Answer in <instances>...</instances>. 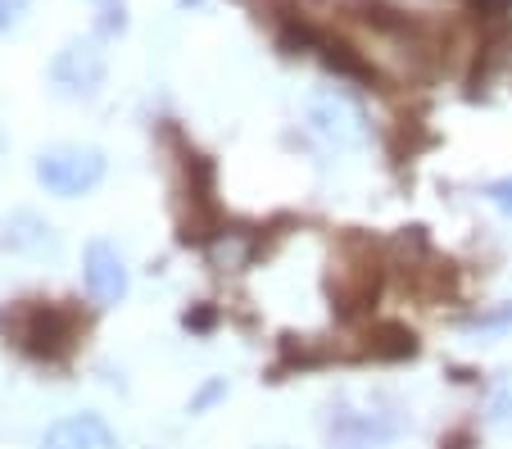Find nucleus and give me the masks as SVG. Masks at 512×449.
Returning <instances> with one entry per match:
<instances>
[{
    "mask_svg": "<svg viewBox=\"0 0 512 449\" xmlns=\"http://www.w3.org/2000/svg\"><path fill=\"white\" fill-rule=\"evenodd\" d=\"M100 177H105V155L91 146H55L37 155V182L50 196H87L91 186H100Z\"/></svg>",
    "mask_w": 512,
    "mask_h": 449,
    "instance_id": "obj_1",
    "label": "nucleus"
},
{
    "mask_svg": "<svg viewBox=\"0 0 512 449\" xmlns=\"http://www.w3.org/2000/svg\"><path fill=\"white\" fill-rule=\"evenodd\" d=\"M309 123L313 132H318L322 141H331L336 150H358L363 141H368V114H363V105H358L349 91H318V96L309 100Z\"/></svg>",
    "mask_w": 512,
    "mask_h": 449,
    "instance_id": "obj_2",
    "label": "nucleus"
},
{
    "mask_svg": "<svg viewBox=\"0 0 512 449\" xmlns=\"http://www.w3.org/2000/svg\"><path fill=\"white\" fill-rule=\"evenodd\" d=\"M50 82L68 100L96 96V87L105 82V50L96 41H68L55 55V64H50Z\"/></svg>",
    "mask_w": 512,
    "mask_h": 449,
    "instance_id": "obj_3",
    "label": "nucleus"
},
{
    "mask_svg": "<svg viewBox=\"0 0 512 449\" xmlns=\"http://www.w3.org/2000/svg\"><path fill=\"white\" fill-rule=\"evenodd\" d=\"M399 422L377 409H349L340 404L331 413V449H386L395 440Z\"/></svg>",
    "mask_w": 512,
    "mask_h": 449,
    "instance_id": "obj_4",
    "label": "nucleus"
},
{
    "mask_svg": "<svg viewBox=\"0 0 512 449\" xmlns=\"http://www.w3.org/2000/svg\"><path fill=\"white\" fill-rule=\"evenodd\" d=\"M14 332H19V345H23L28 354H46V359H59V354L73 345V332H78V323H73V313L55 309V304H32Z\"/></svg>",
    "mask_w": 512,
    "mask_h": 449,
    "instance_id": "obj_5",
    "label": "nucleus"
},
{
    "mask_svg": "<svg viewBox=\"0 0 512 449\" xmlns=\"http://www.w3.org/2000/svg\"><path fill=\"white\" fill-rule=\"evenodd\" d=\"M82 277H87V291L96 304H118L127 295V264L123 254L109 241H91L87 259H82Z\"/></svg>",
    "mask_w": 512,
    "mask_h": 449,
    "instance_id": "obj_6",
    "label": "nucleus"
},
{
    "mask_svg": "<svg viewBox=\"0 0 512 449\" xmlns=\"http://www.w3.org/2000/svg\"><path fill=\"white\" fill-rule=\"evenodd\" d=\"M41 449H118V436L96 413H73V418H59L46 431Z\"/></svg>",
    "mask_w": 512,
    "mask_h": 449,
    "instance_id": "obj_7",
    "label": "nucleus"
},
{
    "mask_svg": "<svg viewBox=\"0 0 512 449\" xmlns=\"http://www.w3.org/2000/svg\"><path fill=\"white\" fill-rule=\"evenodd\" d=\"M5 250H14V254H32V259H55L59 254V236H55V227L46 223V218H37L32 209H19V214H10L5 218Z\"/></svg>",
    "mask_w": 512,
    "mask_h": 449,
    "instance_id": "obj_8",
    "label": "nucleus"
},
{
    "mask_svg": "<svg viewBox=\"0 0 512 449\" xmlns=\"http://www.w3.org/2000/svg\"><path fill=\"white\" fill-rule=\"evenodd\" d=\"M485 422H490L499 436H512V372H503L490 386V400H485Z\"/></svg>",
    "mask_w": 512,
    "mask_h": 449,
    "instance_id": "obj_9",
    "label": "nucleus"
},
{
    "mask_svg": "<svg viewBox=\"0 0 512 449\" xmlns=\"http://www.w3.org/2000/svg\"><path fill=\"white\" fill-rule=\"evenodd\" d=\"M485 200H490L499 214H508L512 218V173L508 177H499V182H485V191H481Z\"/></svg>",
    "mask_w": 512,
    "mask_h": 449,
    "instance_id": "obj_10",
    "label": "nucleus"
},
{
    "mask_svg": "<svg viewBox=\"0 0 512 449\" xmlns=\"http://www.w3.org/2000/svg\"><path fill=\"white\" fill-rule=\"evenodd\" d=\"M467 327H472V332H503V327H512V304L508 309H494V313H476Z\"/></svg>",
    "mask_w": 512,
    "mask_h": 449,
    "instance_id": "obj_11",
    "label": "nucleus"
},
{
    "mask_svg": "<svg viewBox=\"0 0 512 449\" xmlns=\"http://www.w3.org/2000/svg\"><path fill=\"white\" fill-rule=\"evenodd\" d=\"M223 395H227V381H223V377H213L209 386H200V395H195V400L186 404V409H191V413H204V409H209V404H218V400H223Z\"/></svg>",
    "mask_w": 512,
    "mask_h": 449,
    "instance_id": "obj_12",
    "label": "nucleus"
},
{
    "mask_svg": "<svg viewBox=\"0 0 512 449\" xmlns=\"http://www.w3.org/2000/svg\"><path fill=\"white\" fill-rule=\"evenodd\" d=\"M23 5H28V0H0V32H10L14 23L23 19Z\"/></svg>",
    "mask_w": 512,
    "mask_h": 449,
    "instance_id": "obj_13",
    "label": "nucleus"
},
{
    "mask_svg": "<svg viewBox=\"0 0 512 449\" xmlns=\"http://www.w3.org/2000/svg\"><path fill=\"white\" fill-rule=\"evenodd\" d=\"M263 449H290V445H263Z\"/></svg>",
    "mask_w": 512,
    "mask_h": 449,
    "instance_id": "obj_14",
    "label": "nucleus"
},
{
    "mask_svg": "<svg viewBox=\"0 0 512 449\" xmlns=\"http://www.w3.org/2000/svg\"><path fill=\"white\" fill-rule=\"evenodd\" d=\"M182 5H191V0H182Z\"/></svg>",
    "mask_w": 512,
    "mask_h": 449,
    "instance_id": "obj_15",
    "label": "nucleus"
}]
</instances>
